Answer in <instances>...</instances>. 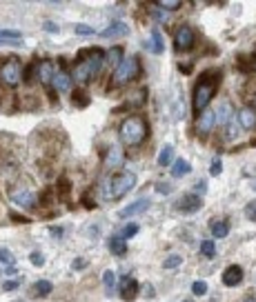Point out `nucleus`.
Returning a JSON list of instances; mask_svg holds the SVG:
<instances>
[{
  "mask_svg": "<svg viewBox=\"0 0 256 302\" xmlns=\"http://www.w3.org/2000/svg\"><path fill=\"white\" fill-rule=\"evenodd\" d=\"M102 63H105V53H102V49H98V47L85 49L82 58L76 63V67H74V78H76V82H80V85L89 82L102 69Z\"/></svg>",
  "mask_w": 256,
  "mask_h": 302,
  "instance_id": "f257e3e1",
  "label": "nucleus"
},
{
  "mask_svg": "<svg viewBox=\"0 0 256 302\" xmlns=\"http://www.w3.org/2000/svg\"><path fill=\"white\" fill-rule=\"evenodd\" d=\"M218 82H221V71H205L198 78L196 89H194V109L201 111L207 109V105L212 102V98L216 96Z\"/></svg>",
  "mask_w": 256,
  "mask_h": 302,
  "instance_id": "f03ea898",
  "label": "nucleus"
},
{
  "mask_svg": "<svg viewBox=\"0 0 256 302\" xmlns=\"http://www.w3.org/2000/svg\"><path fill=\"white\" fill-rule=\"evenodd\" d=\"M147 131H150V127H147V120L143 118V116H129V118H125L121 122V127H118L121 140L125 144H129V147H138V144L147 138Z\"/></svg>",
  "mask_w": 256,
  "mask_h": 302,
  "instance_id": "7ed1b4c3",
  "label": "nucleus"
},
{
  "mask_svg": "<svg viewBox=\"0 0 256 302\" xmlns=\"http://www.w3.org/2000/svg\"><path fill=\"white\" fill-rule=\"evenodd\" d=\"M136 185V176L134 173H121V176H114L107 180L105 185V198L107 200H118L125 193H129Z\"/></svg>",
  "mask_w": 256,
  "mask_h": 302,
  "instance_id": "20e7f679",
  "label": "nucleus"
},
{
  "mask_svg": "<svg viewBox=\"0 0 256 302\" xmlns=\"http://www.w3.org/2000/svg\"><path fill=\"white\" fill-rule=\"evenodd\" d=\"M138 73H140V60L136 56H127V58H123V63L114 69V78H111V82H114L116 87L129 85L131 80L138 78Z\"/></svg>",
  "mask_w": 256,
  "mask_h": 302,
  "instance_id": "39448f33",
  "label": "nucleus"
},
{
  "mask_svg": "<svg viewBox=\"0 0 256 302\" xmlns=\"http://www.w3.org/2000/svg\"><path fill=\"white\" fill-rule=\"evenodd\" d=\"M23 76V65H20L18 58H9L2 67H0V82L7 87H16L20 82Z\"/></svg>",
  "mask_w": 256,
  "mask_h": 302,
  "instance_id": "423d86ee",
  "label": "nucleus"
},
{
  "mask_svg": "<svg viewBox=\"0 0 256 302\" xmlns=\"http://www.w3.org/2000/svg\"><path fill=\"white\" fill-rule=\"evenodd\" d=\"M194 43H196V31H194L192 27L183 24V27L176 29V34H174V49L176 51H189V49L194 47Z\"/></svg>",
  "mask_w": 256,
  "mask_h": 302,
  "instance_id": "0eeeda50",
  "label": "nucleus"
},
{
  "mask_svg": "<svg viewBox=\"0 0 256 302\" xmlns=\"http://www.w3.org/2000/svg\"><path fill=\"white\" fill-rule=\"evenodd\" d=\"M9 198H11L14 205L23 207V209H31V207H36V193L29 191V189H23V187L9 189Z\"/></svg>",
  "mask_w": 256,
  "mask_h": 302,
  "instance_id": "6e6552de",
  "label": "nucleus"
},
{
  "mask_svg": "<svg viewBox=\"0 0 256 302\" xmlns=\"http://www.w3.org/2000/svg\"><path fill=\"white\" fill-rule=\"evenodd\" d=\"M201 207H203V198L196 193H185L176 200V211H180V213H196Z\"/></svg>",
  "mask_w": 256,
  "mask_h": 302,
  "instance_id": "1a4fd4ad",
  "label": "nucleus"
},
{
  "mask_svg": "<svg viewBox=\"0 0 256 302\" xmlns=\"http://www.w3.org/2000/svg\"><path fill=\"white\" fill-rule=\"evenodd\" d=\"M214 125H216V116H214L212 109H205V111H201V114H198V118H196V131L201 136H207L209 131L214 129Z\"/></svg>",
  "mask_w": 256,
  "mask_h": 302,
  "instance_id": "9d476101",
  "label": "nucleus"
},
{
  "mask_svg": "<svg viewBox=\"0 0 256 302\" xmlns=\"http://www.w3.org/2000/svg\"><path fill=\"white\" fill-rule=\"evenodd\" d=\"M241 282H243V269L238 264H230L223 271V284L225 287H238Z\"/></svg>",
  "mask_w": 256,
  "mask_h": 302,
  "instance_id": "9b49d317",
  "label": "nucleus"
},
{
  "mask_svg": "<svg viewBox=\"0 0 256 302\" xmlns=\"http://www.w3.org/2000/svg\"><path fill=\"white\" fill-rule=\"evenodd\" d=\"M150 209V200H145V198H140V200L131 202V205H127L123 211H118V218H131V216H138V213H143V211Z\"/></svg>",
  "mask_w": 256,
  "mask_h": 302,
  "instance_id": "f8f14e48",
  "label": "nucleus"
},
{
  "mask_svg": "<svg viewBox=\"0 0 256 302\" xmlns=\"http://www.w3.org/2000/svg\"><path fill=\"white\" fill-rule=\"evenodd\" d=\"M105 164H107L109 169H121L123 164H125V151H123L118 144H111V149L107 151Z\"/></svg>",
  "mask_w": 256,
  "mask_h": 302,
  "instance_id": "ddd939ff",
  "label": "nucleus"
},
{
  "mask_svg": "<svg viewBox=\"0 0 256 302\" xmlns=\"http://www.w3.org/2000/svg\"><path fill=\"white\" fill-rule=\"evenodd\" d=\"M238 125L241 129H254L256 127V109L254 107H243L238 111Z\"/></svg>",
  "mask_w": 256,
  "mask_h": 302,
  "instance_id": "4468645a",
  "label": "nucleus"
},
{
  "mask_svg": "<svg viewBox=\"0 0 256 302\" xmlns=\"http://www.w3.org/2000/svg\"><path fill=\"white\" fill-rule=\"evenodd\" d=\"M129 34V27H127L125 23H121V20H116V23H111L109 27H105L101 31L102 38H118V36H127Z\"/></svg>",
  "mask_w": 256,
  "mask_h": 302,
  "instance_id": "2eb2a0df",
  "label": "nucleus"
},
{
  "mask_svg": "<svg viewBox=\"0 0 256 302\" xmlns=\"http://www.w3.org/2000/svg\"><path fill=\"white\" fill-rule=\"evenodd\" d=\"M136 293H138V282H136L134 278H123L121 280V296H123V300H134L136 298Z\"/></svg>",
  "mask_w": 256,
  "mask_h": 302,
  "instance_id": "dca6fc26",
  "label": "nucleus"
},
{
  "mask_svg": "<svg viewBox=\"0 0 256 302\" xmlns=\"http://www.w3.org/2000/svg\"><path fill=\"white\" fill-rule=\"evenodd\" d=\"M0 45H23V34L16 29H0Z\"/></svg>",
  "mask_w": 256,
  "mask_h": 302,
  "instance_id": "f3484780",
  "label": "nucleus"
},
{
  "mask_svg": "<svg viewBox=\"0 0 256 302\" xmlns=\"http://www.w3.org/2000/svg\"><path fill=\"white\" fill-rule=\"evenodd\" d=\"M51 85L53 89H58V92H69V87H72V76L65 71H56L51 78Z\"/></svg>",
  "mask_w": 256,
  "mask_h": 302,
  "instance_id": "a211bd4d",
  "label": "nucleus"
},
{
  "mask_svg": "<svg viewBox=\"0 0 256 302\" xmlns=\"http://www.w3.org/2000/svg\"><path fill=\"white\" fill-rule=\"evenodd\" d=\"M216 116V125H223L225 127L230 120H232V105L227 100H223L221 102V107H218V114H214Z\"/></svg>",
  "mask_w": 256,
  "mask_h": 302,
  "instance_id": "6ab92c4d",
  "label": "nucleus"
},
{
  "mask_svg": "<svg viewBox=\"0 0 256 302\" xmlns=\"http://www.w3.org/2000/svg\"><path fill=\"white\" fill-rule=\"evenodd\" d=\"M53 65H51V60H43V63L38 65V78H40V82H45V85H49L51 82V78H53Z\"/></svg>",
  "mask_w": 256,
  "mask_h": 302,
  "instance_id": "aec40b11",
  "label": "nucleus"
},
{
  "mask_svg": "<svg viewBox=\"0 0 256 302\" xmlns=\"http://www.w3.org/2000/svg\"><path fill=\"white\" fill-rule=\"evenodd\" d=\"M109 251L114 256H125V251H127L125 238H123V235H111L109 238Z\"/></svg>",
  "mask_w": 256,
  "mask_h": 302,
  "instance_id": "412c9836",
  "label": "nucleus"
},
{
  "mask_svg": "<svg viewBox=\"0 0 256 302\" xmlns=\"http://www.w3.org/2000/svg\"><path fill=\"white\" fill-rule=\"evenodd\" d=\"M227 233H230V222L227 220H214L212 222V235L218 240L227 238Z\"/></svg>",
  "mask_w": 256,
  "mask_h": 302,
  "instance_id": "4be33fe9",
  "label": "nucleus"
},
{
  "mask_svg": "<svg viewBox=\"0 0 256 302\" xmlns=\"http://www.w3.org/2000/svg\"><path fill=\"white\" fill-rule=\"evenodd\" d=\"M172 163H174V147H172V144H165L158 154V164L160 167H169Z\"/></svg>",
  "mask_w": 256,
  "mask_h": 302,
  "instance_id": "5701e85b",
  "label": "nucleus"
},
{
  "mask_svg": "<svg viewBox=\"0 0 256 302\" xmlns=\"http://www.w3.org/2000/svg\"><path fill=\"white\" fill-rule=\"evenodd\" d=\"M102 287H105L107 296H111V293H114V289H116V274H114L111 269H107L105 274H102Z\"/></svg>",
  "mask_w": 256,
  "mask_h": 302,
  "instance_id": "b1692460",
  "label": "nucleus"
},
{
  "mask_svg": "<svg viewBox=\"0 0 256 302\" xmlns=\"http://www.w3.org/2000/svg\"><path fill=\"white\" fill-rule=\"evenodd\" d=\"M189 171H192V164H189L185 158H179L174 163V167H172V176L174 178H180V176H185V173H189Z\"/></svg>",
  "mask_w": 256,
  "mask_h": 302,
  "instance_id": "393cba45",
  "label": "nucleus"
},
{
  "mask_svg": "<svg viewBox=\"0 0 256 302\" xmlns=\"http://www.w3.org/2000/svg\"><path fill=\"white\" fill-rule=\"evenodd\" d=\"M150 47H152V51H154V53H163V51H165V45H163V34H160V29H154V31H152Z\"/></svg>",
  "mask_w": 256,
  "mask_h": 302,
  "instance_id": "a878e982",
  "label": "nucleus"
},
{
  "mask_svg": "<svg viewBox=\"0 0 256 302\" xmlns=\"http://www.w3.org/2000/svg\"><path fill=\"white\" fill-rule=\"evenodd\" d=\"M107 60H109L111 69H116L118 65L123 63V49H121V47H114V49H109V53H107Z\"/></svg>",
  "mask_w": 256,
  "mask_h": 302,
  "instance_id": "bb28decb",
  "label": "nucleus"
},
{
  "mask_svg": "<svg viewBox=\"0 0 256 302\" xmlns=\"http://www.w3.org/2000/svg\"><path fill=\"white\" fill-rule=\"evenodd\" d=\"M238 131H241V125L236 122V118H232V120H230V122L225 125V136H227V140H236Z\"/></svg>",
  "mask_w": 256,
  "mask_h": 302,
  "instance_id": "cd10ccee",
  "label": "nucleus"
},
{
  "mask_svg": "<svg viewBox=\"0 0 256 302\" xmlns=\"http://www.w3.org/2000/svg\"><path fill=\"white\" fill-rule=\"evenodd\" d=\"M0 262L5 264L7 267V271H14V264H16V258L11 256V251L9 249H0Z\"/></svg>",
  "mask_w": 256,
  "mask_h": 302,
  "instance_id": "c85d7f7f",
  "label": "nucleus"
},
{
  "mask_svg": "<svg viewBox=\"0 0 256 302\" xmlns=\"http://www.w3.org/2000/svg\"><path fill=\"white\" fill-rule=\"evenodd\" d=\"M51 289H53V284L49 282V280H38V282H36V287H34V291H36V296H49V293H51Z\"/></svg>",
  "mask_w": 256,
  "mask_h": 302,
  "instance_id": "c756f323",
  "label": "nucleus"
},
{
  "mask_svg": "<svg viewBox=\"0 0 256 302\" xmlns=\"http://www.w3.org/2000/svg\"><path fill=\"white\" fill-rule=\"evenodd\" d=\"M201 254H203L205 258H214V256H216V245H214L212 240H203V242H201Z\"/></svg>",
  "mask_w": 256,
  "mask_h": 302,
  "instance_id": "7c9ffc66",
  "label": "nucleus"
},
{
  "mask_svg": "<svg viewBox=\"0 0 256 302\" xmlns=\"http://www.w3.org/2000/svg\"><path fill=\"white\" fill-rule=\"evenodd\" d=\"M179 264H183V258H180L179 254H172V256H167V258H165L163 267H165V269H176Z\"/></svg>",
  "mask_w": 256,
  "mask_h": 302,
  "instance_id": "2f4dec72",
  "label": "nucleus"
},
{
  "mask_svg": "<svg viewBox=\"0 0 256 302\" xmlns=\"http://www.w3.org/2000/svg\"><path fill=\"white\" fill-rule=\"evenodd\" d=\"M72 98H74V105H78V107H87L89 105V96L82 92V89H78Z\"/></svg>",
  "mask_w": 256,
  "mask_h": 302,
  "instance_id": "473e14b6",
  "label": "nucleus"
},
{
  "mask_svg": "<svg viewBox=\"0 0 256 302\" xmlns=\"http://www.w3.org/2000/svg\"><path fill=\"white\" fill-rule=\"evenodd\" d=\"M158 7L163 11H176V9H180V2L179 0H160Z\"/></svg>",
  "mask_w": 256,
  "mask_h": 302,
  "instance_id": "72a5a7b5",
  "label": "nucleus"
},
{
  "mask_svg": "<svg viewBox=\"0 0 256 302\" xmlns=\"http://www.w3.org/2000/svg\"><path fill=\"white\" fill-rule=\"evenodd\" d=\"M192 293L194 296H205V293H207V282H205V280H196V282L192 284Z\"/></svg>",
  "mask_w": 256,
  "mask_h": 302,
  "instance_id": "f704fd0d",
  "label": "nucleus"
},
{
  "mask_svg": "<svg viewBox=\"0 0 256 302\" xmlns=\"http://www.w3.org/2000/svg\"><path fill=\"white\" fill-rule=\"evenodd\" d=\"M138 229H140V227L138 225H136V222H129V225H125V227H123V238H134V235L136 233H138Z\"/></svg>",
  "mask_w": 256,
  "mask_h": 302,
  "instance_id": "c9c22d12",
  "label": "nucleus"
},
{
  "mask_svg": "<svg viewBox=\"0 0 256 302\" xmlns=\"http://www.w3.org/2000/svg\"><path fill=\"white\" fill-rule=\"evenodd\" d=\"M245 218L252 222H256V200H252L245 205Z\"/></svg>",
  "mask_w": 256,
  "mask_h": 302,
  "instance_id": "e433bc0d",
  "label": "nucleus"
},
{
  "mask_svg": "<svg viewBox=\"0 0 256 302\" xmlns=\"http://www.w3.org/2000/svg\"><path fill=\"white\" fill-rule=\"evenodd\" d=\"M74 31H76L78 36H94V34H96L89 24H76V27H74Z\"/></svg>",
  "mask_w": 256,
  "mask_h": 302,
  "instance_id": "4c0bfd02",
  "label": "nucleus"
},
{
  "mask_svg": "<svg viewBox=\"0 0 256 302\" xmlns=\"http://www.w3.org/2000/svg\"><path fill=\"white\" fill-rule=\"evenodd\" d=\"M221 171H223V163H221V158H214V160H212V164H209V173H212V176H218Z\"/></svg>",
  "mask_w": 256,
  "mask_h": 302,
  "instance_id": "58836bf2",
  "label": "nucleus"
},
{
  "mask_svg": "<svg viewBox=\"0 0 256 302\" xmlns=\"http://www.w3.org/2000/svg\"><path fill=\"white\" fill-rule=\"evenodd\" d=\"M29 260H31V264H34V267H43V264H45V256L40 254V251H34V254L29 256Z\"/></svg>",
  "mask_w": 256,
  "mask_h": 302,
  "instance_id": "ea45409f",
  "label": "nucleus"
},
{
  "mask_svg": "<svg viewBox=\"0 0 256 302\" xmlns=\"http://www.w3.org/2000/svg\"><path fill=\"white\" fill-rule=\"evenodd\" d=\"M72 267L76 269V271H80V269H85V267H87V260H85V258H76V260H74V264H72Z\"/></svg>",
  "mask_w": 256,
  "mask_h": 302,
  "instance_id": "a19ab883",
  "label": "nucleus"
},
{
  "mask_svg": "<svg viewBox=\"0 0 256 302\" xmlns=\"http://www.w3.org/2000/svg\"><path fill=\"white\" fill-rule=\"evenodd\" d=\"M18 280H7L5 284H2V289H5V291H14V289H18Z\"/></svg>",
  "mask_w": 256,
  "mask_h": 302,
  "instance_id": "79ce46f5",
  "label": "nucleus"
},
{
  "mask_svg": "<svg viewBox=\"0 0 256 302\" xmlns=\"http://www.w3.org/2000/svg\"><path fill=\"white\" fill-rule=\"evenodd\" d=\"M45 29H47V31H53V34H56V31H58V24H53V23H45Z\"/></svg>",
  "mask_w": 256,
  "mask_h": 302,
  "instance_id": "37998d69",
  "label": "nucleus"
},
{
  "mask_svg": "<svg viewBox=\"0 0 256 302\" xmlns=\"http://www.w3.org/2000/svg\"><path fill=\"white\" fill-rule=\"evenodd\" d=\"M154 18L156 20H165V18H167V11H165V14H163V11H154Z\"/></svg>",
  "mask_w": 256,
  "mask_h": 302,
  "instance_id": "c03bdc74",
  "label": "nucleus"
},
{
  "mask_svg": "<svg viewBox=\"0 0 256 302\" xmlns=\"http://www.w3.org/2000/svg\"><path fill=\"white\" fill-rule=\"evenodd\" d=\"M156 189H158V191H169L172 187H169V185H156Z\"/></svg>",
  "mask_w": 256,
  "mask_h": 302,
  "instance_id": "a18cd8bd",
  "label": "nucleus"
},
{
  "mask_svg": "<svg viewBox=\"0 0 256 302\" xmlns=\"http://www.w3.org/2000/svg\"><path fill=\"white\" fill-rule=\"evenodd\" d=\"M51 233H53V235H58V238H60V235H63V231H60L58 227H53V229H51Z\"/></svg>",
  "mask_w": 256,
  "mask_h": 302,
  "instance_id": "49530a36",
  "label": "nucleus"
},
{
  "mask_svg": "<svg viewBox=\"0 0 256 302\" xmlns=\"http://www.w3.org/2000/svg\"><path fill=\"white\" fill-rule=\"evenodd\" d=\"M243 302H256V296H247V298H245V300H243Z\"/></svg>",
  "mask_w": 256,
  "mask_h": 302,
  "instance_id": "de8ad7c7",
  "label": "nucleus"
},
{
  "mask_svg": "<svg viewBox=\"0 0 256 302\" xmlns=\"http://www.w3.org/2000/svg\"><path fill=\"white\" fill-rule=\"evenodd\" d=\"M18 302H20V300H18Z\"/></svg>",
  "mask_w": 256,
  "mask_h": 302,
  "instance_id": "09e8293b",
  "label": "nucleus"
}]
</instances>
